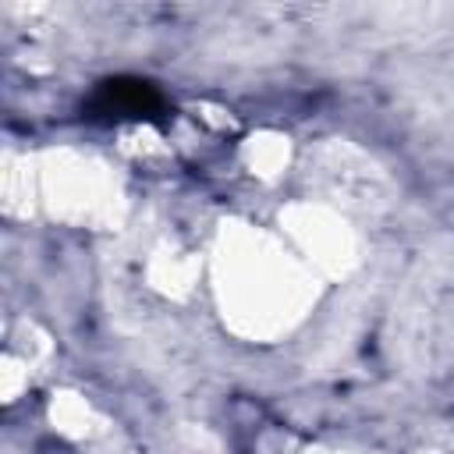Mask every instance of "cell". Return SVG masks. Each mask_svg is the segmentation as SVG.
Returning a JSON list of instances; mask_svg holds the SVG:
<instances>
[{
	"label": "cell",
	"mask_w": 454,
	"mask_h": 454,
	"mask_svg": "<svg viewBox=\"0 0 454 454\" xmlns=\"http://www.w3.org/2000/svg\"><path fill=\"white\" fill-rule=\"evenodd\" d=\"M170 114V103L163 89L138 74H110L92 85V92L82 99V117L89 121H163Z\"/></svg>",
	"instance_id": "1"
}]
</instances>
